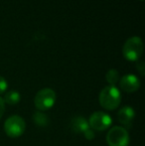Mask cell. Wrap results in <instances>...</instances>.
Returning <instances> with one entry per match:
<instances>
[{"label": "cell", "mask_w": 145, "mask_h": 146, "mask_svg": "<svg viewBox=\"0 0 145 146\" xmlns=\"http://www.w3.org/2000/svg\"><path fill=\"white\" fill-rule=\"evenodd\" d=\"M25 120L19 115H12L8 117L4 122V131L7 136L11 138H18L25 132Z\"/></svg>", "instance_id": "obj_4"}, {"label": "cell", "mask_w": 145, "mask_h": 146, "mask_svg": "<svg viewBox=\"0 0 145 146\" xmlns=\"http://www.w3.org/2000/svg\"><path fill=\"white\" fill-rule=\"evenodd\" d=\"M143 42L138 36H133L127 39L122 48L123 57L129 62L138 61L143 53Z\"/></svg>", "instance_id": "obj_2"}, {"label": "cell", "mask_w": 145, "mask_h": 146, "mask_svg": "<svg viewBox=\"0 0 145 146\" xmlns=\"http://www.w3.org/2000/svg\"><path fill=\"white\" fill-rule=\"evenodd\" d=\"M7 88H8L7 81H6L3 77H1V76H0V94H4V92L7 90Z\"/></svg>", "instance_id": "obj_13"}, {"label": "cell", "mask_w": 145, "mask_h": 146, "mask_svg": "<svg viewBox=\"0 0 145 146\" xmlns=\"http://www.w3.org/2000/svg\"><path fill=\"white\" fill-rule=\"evenodd\" d=\"M121 102V92L115 86H107L99 94V104L107 110H113Z\"/></svg>", "instance_id": "obj_1"}, {"label": "cell", "mask_w": 145, "mask_h": 146, "mask_svg": "<svg viewBox=\"0 0 145 146\" xmlns=\"http://www.w3.org/2000/svg\"><path fill=\"white\" fill-rule=\"evenodd\" d=\"M119 87L126 92H134L139 90L140 81L134 75H125L119 80Z\"/></svg>", "instance_id": "obj_7"}, {"label": "cell", "mask_w": 145, "mask_h": 146, "mask_svg": "<svg viewBox=\"0 0 145 146\" xmlns=\"http://www.w3.org/2000/svg\"><path fill=\"white\" fill-rule=\"evenodd\" d=\"M71 128L75 133H85L89 128H91L89 125V121L81 116L73 117L71 121Z\"/></svg>", "instance_id": "obj_9"}, {"label": "cell", "mask_w": 145, "mask_h": 146, "mask_svg": "<svg viewBox=\"0 0 145 146\" xmlns=\"http://www.w3.org/2000/svg\"><path fill=\"white\" fill-rule=\"evenodd\" d=\"M4 111H5V102H4V100L0 96V118L3 116Z\"/></svg>", "instance_id": "obj_15"}, {"label": "cell", "mask_w": 145, "mask_h": 146, "mask_svg": "<svg viewBox=\"0 0 145 146\" xmlns=\"http://www.w3.org/2000/svg\"><path fill=\"white\" fill-rule=\"evenodd\" d=\"M112 124V119L109 114L103 111H95L89 116V125L93 130L103 131L109 129Z\"/></svg>", "instance_id": "obj_6"}, {"label": "cell", "mask_w": 145, "mask_h": 146, "mask_svg": "<svg viewBox=\"0 0 145 146\" xmlns=\"http://www.w3.org/2000/svg\"><path fill=\"white\" fill-rule=\"evenodd\" d=\"M129 134L124 127L113 126L109 129L107 135V142L109 146H128Z\"/></svg>", "instance_id": "obj_5"}, {"label": "cell", "mask_w": 145, "mask_h": 146, "mask_svg": "<svg viewBox=\"0 0 145 146\" xmlns=\"http://www.w3.org/2000/svg\"><path fill=\"white\" fill-rule=\"evenodd\" d=\"M136 68H137V70L140 72L141 75H144V63L143 62H139V63L137 64V66H136Z\"/></svg>", "instance_id": "obj_16"}, {"label": "cell", "mask_w": 145, "mask_h": 146, "mask_svg": "<svg viewBox=\"0 0 145 146\" xmlns=\"http://www.w3.org/2000/svg\"><path fill=\"white\" fill-rule=\"evenodd\" d=\"M33 118H34V121L37 123L38 125H41V126H44V125L47 124V116L45 115L44 113L42 112H35V114L33 115Z\"/></svg>", "instance_id": "obj_12"}, {"label": "cell", "mask_w": 145, "mask_h": 146, "mask_svg": "<svg viewBox=\"0 0 145 146\" xmlns=\"http://www.w3.org/2000/svg\"><path fill=\"white\" fill-rule=\"evenodd\" d=\"M105 80L109 84V86H115V84L119 81V74L116 70L111 69L105 75Z\"/></svg>", "instance_id": "obj_11"}, {"label": "cell", "mask_w": 145, "mask_h": 146, "mask_svg": "<svg viewBox=\"0 0 145 146\" xmlns=\"http://www.w3.org/2000/svg\"><path fill=\"white\" fill-rule=\"evenodd\" d=\"M83 135H85V137L87 139H93L95 138V132H93V130L91 128L87 129V130L83 133Z\"/></svg>", "instance_id": "obj_14"}, {"label": "cell", "mask_w": 145, "mask_h": 146, "mask_svg": "<svg viewBox=\"0 0 145 146\" xmlns=\"http://www.w3.org/2000/svg\"><path fill=\"white\" fill-rule=\"evenodd\" d=\"M56 100V92L52 88H45L37 92L35 98H34V104L37 110H41V111H46V110H51L55 106Z\"/></svg>", "instance_id": "obj_3"}, {"label": "cell", "mask_w": 145, "mask_h": 146, "mask_svg": "<svg viewBox=\"0 0 145 146\" xmlns=\"http://www.w3.org/2000/svg\"><path fill=\"white\" fill-rule=\"evenodd\" d=\"M134 116H135V112H134V110L129 106H125L123 108H121L119 110L117 113V117L118 120L121 124L125 125V126H129L132 123L134 119Z\"/></svg>", "instance_id": "obj_8"}, {"label": "cell", "mask_w": 145, "mask_h": 146, "mask_svg": "<svg viewBox=\"0 0 145 146\" xmlns=\"http://www.w3.org/2000/svg\"><path fill=\"white\" fill-rule=\"evenodd\" d=\"M3 100L5 104H7L9 106H16V104L20 102L21 96L16 90H9V92H7L5 94V96H4Z\"/></svg>", "instance_id": "obj_10"}, {"label": "cell", "mask_w": 145, "mask_h": 146, "mask_svg": "<svg viewBox=\"0 0 145 146\" xmlns=\"http://www.w3.org/2000/svg\"><path fill=\"white\" fill-rule=\"evenodd\" d=\"M140 1H143V0H140Z\"/></svg>", "instance_id": "obj_17"}]
</instances>
